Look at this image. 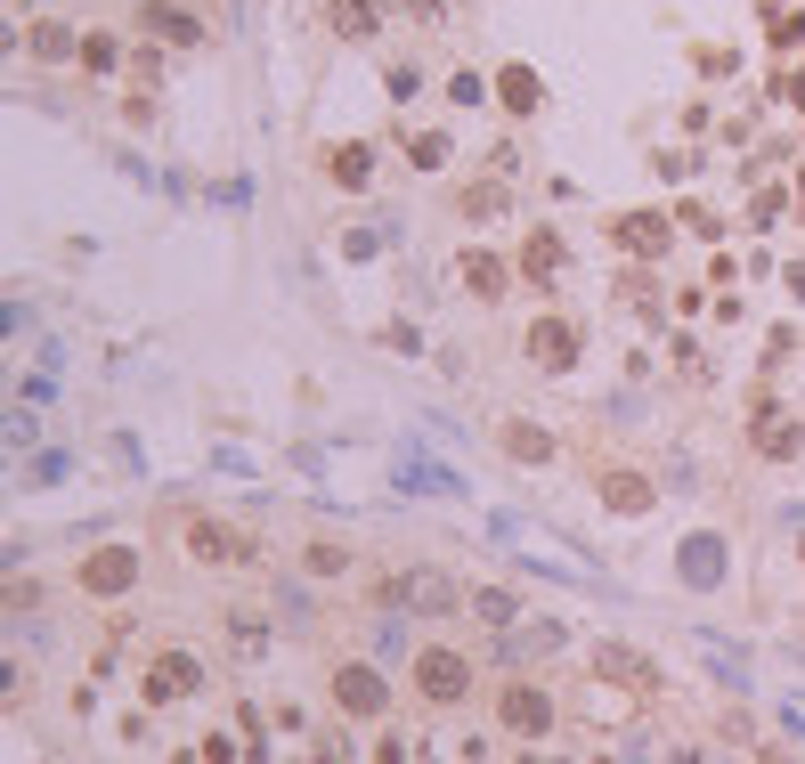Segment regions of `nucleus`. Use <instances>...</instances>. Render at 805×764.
<instances>
[{"label":"nucleus","instance_id":"nucleus-1","mask_svg":"<svg viewBox=\"0 0 805 764\" xmlns=\"http://www.w3.org/2000/svg\"><path fill=\"white\" fill-rule=\"evenodd\" d=\"M415 683H423L431 699H464V683H472V667H464L456 651H423V667H415Z\"/></svg>","mask_w":805,"mask_h":764},{"label":"nucleus","instance_id":"nucleus-2","mask_svg":"<svg viewBox=\"0 0 805 764\" xmlns=\"http://www.w3.org/2000/svg\"><path fill=\"white\" fill-rule=\"evenodd\" d=\"M505 724H513V732H529V740H537V732H553V699L513 683V691H505Z\"/></svg>","mask_w":805,"mask_h":764},{"label":"nucleus","instance_id":"nucleus-3","mask_svg":"<svg viewBox=\"0 0 805 764\" xmlns=\"http://www.w3.org/2000/svg\"><path fill=\"white\" fill-rule=\"evenodd\" d=\"M757 439H765V456H789V448H797V423H765Z\"/></svg>","mask_w":805,"mask_h":764},{"label":"nucleus","instance_id":"nucleus-4","mask_svg":"<svg viewBox=\"0 0 805 764\" xmlns=\"http://www.w3.org/2000/svg\"><path fill=\"white\" fill-rule=\"evenodd\" d=\"M375 25V0H342V33H366Z\"/></svg>","mask_w":805,"mask_h":764},{"label":"nucleus","instance_id":"nucleus-5","mask_svg":"<svg viewBox=\"0 0 805 764\" xmlns=\"http://www.w3.org/2000/svg\"><path fill=\"white\" fill-rule=\"evenodd\" d=\"M521 261H529V277H553V236H537V244L521 252Z\"/></svg>","mask_w":805,"mask_h":764}]
</instances>
